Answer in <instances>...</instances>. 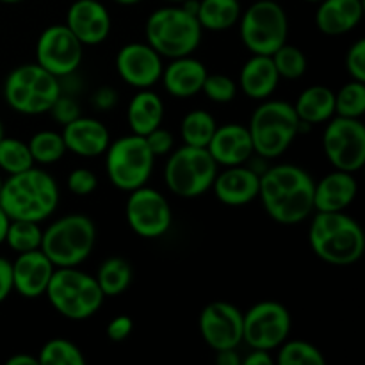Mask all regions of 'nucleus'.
Segmentation results:
<instances>
[{"label": "nucleus", "instance_id": "obj_1", "mask_svg": "<svg viewBox=\"0 0 365 365\" xmlns=\"http://www.w3.org/2000/svg\"><path fill=\"white\" fill-rule=\"evenodd\" d=\"M314 178L302 166L278 164L260 175L259 198L271 220L291 227L314 212Z\"/></svg>", "mask_w": 365, "mask_h": 365}, {"label": "nucleus", "instance_id": "obj_2", "mask_svg": "<svg viewBox=\"0 0 365 365\" xmlns=\"http://www.w3.org/2000/svg\"><path fill=\"white\" fill-rule=\"evenodd\" d=\"M59 196L56 178L34 166L21 173L9 175L7 180H2L0 207L9 220L41 223L56 212Z\"/></svg>", "mask_w": 365, "mask_h": 365}, {"label": "nucleus", "instance_id": "obj_3", "mask_svg": "<svg viewBox=\"0 0 365 365\" xmlns=\"http://www.w3.org/2000/svg\"><path fill=\"white\" fill-rule=\"evenodd\" d=\"M312 252L331 266H351L365 250L362 227L351 216L341 212H316L309 228Z\"/></svg>", "mask_w": 365, "mask_h": 365}, {"label": "nucleus", "instance_id": "obj_4", "mask_svg": "<svg viewBox=\"0 0 365 365\" xmlns=\"http://www.w3.org/2000/svg\"><path fill=\"white\" fill-rule=\"evenodd\" d=\"M253 143V155L271 160L289 150L302 132V121L292 103L284 100H262L253 110L248 125Z\"/></svg>", "mask_w": 365, "mask_h": 365}, {"label": "nucleus", "instance_id": "obj_5", "mask_svg": "<svg viewBox=\"0 0 365 365\" xmlns=\"http://www.w3.org/2000/svg\"><path fill=\"white\" fill-rule=\"evenodd\" d=\"M202 34L198 18L178 4L153 11L145 25L146 43L166 59L191 56L200 46Z\"/></svg>", "mask_w": 365, "mask_h": 365}, {"label": "nucleus", "instance_id": "obj_6", "mask_svg": "<svg viewBox=\"0 0 365 365\" xmlns=\"http://www.w3.org/2000/svg\"><path fill=\"white\" fill-rule=\"evenodd\" d=\"M45 296L61 316L71 321H84L95 316L103 296L95 277L77 267H56Z\"/></svg>", "mask_w": 365, "mask_h": 365}, {"label": "nucleus", "instance_id": "obj_7", "mask_svg": "<svg viewBox=\"0 0 365 365\" xmlns=\"http://www.w3.org/2000/svg\"><path fill=\"white\" fill-rule=\"evenodd\" d=\"M63 93L61 81L38 63L21 64L7 75L4 98L14 113L38 116L48 113Z\"/></svg>", "mask_w": 365, "mask_h": 365}, {"label": "nucleus", "instance_id": "obj_8", "mask_svg": "<svg viewBox=\"0 0 365 365\" xmlns=\"http://www.w3.org/2000/svg\"><path fill=\"white\" fill-rule=\"evenodd\" d=\"M96 227L84 214H68L43 230L41 252L56 267H77L91 255Z\"/></svg>", "mask_w": 365, "mask_h": 365}, {"label": "nucleus", "instance_id": "obj_9", "mask_svg": "<svg viewBox=\"0 0 365 365\" xmlns=\"http://www.w3.org/2000/svg\"><path fill=\"white\" fill-rule=\"evenodd\" d=\"M217 175V163L207 148L184 145L171 150L164 168L168 189L180 198H198L205 195Z\"/></svg>", "mask_w": 365, "mask_h": 365}, {"label": "nucleus", "instance_id": "obj_10", "mask_svg": "<svg viewBox=\"0 0 365 365\" xmlns=\"http://www.w3.org/2000/svg\"><path fill=\"white\" fill-rule=\"evenodd\" d=\"M239 32L246 48L259 56L277 52L289 36V18L274 0H257L239 16Z\"/></svg>", "mask_w": 365, "mask_h": 365}, {"label": "nucleus", "instance_id": "obj_11", "mask_svg": "<svg viewBox=\"0 0 365 365\" xmlns=\"http://www.w3.org/2000/svg\"><path fill=\"white\" fill-rule=\"evenodd\" d=\"M155 155L143 135L130 134L110 141L106 150V170L109 180L120 191L130 192L146 185L152 177Z\"/></svg>", "mask_w": 365, "mask_h": 365}, {"label": "nucleus", "instance_id": "obj_12", "mask_svg": "<svg viewBox=\"0 0 365 365\" xmlns=\"http://www.w3.org/2000/svg\"><path fill=\"white\" fill-rule=\"evenodd\" d=\"M323 150L335 170L356 173L365 164V127L356 118L334 116L323 134Z\"/></svg>", "mask_w": 365, "mask_h": 365}, {"label": "nucleus", "instance_id": "obj_13", "mask_svg": "<svg viewBox=\"0 0 365 365\" xmlns=\"http://www.w3.org/2000/svg\"><path fill=\"white\" fill-rule=\"evenodd\" d=\"M291 314L278 302H260L242 314V342L252 349L273 351L291 334Z\"/></svg>", "mask_w": 365, "mask_h": 365}, {"label": "nucleus", "instance_id": "obj_14", "mask_svg": "<svg viewBox=\"0 0 365 365\" xmlns=\"http://www.w3.org/2000/svg\"><path fill=\"white\" fill-rule=\"evenodd\" d=\"M125 216L132 232L145 239L163 237L173 221L166 196L146 185L128 192Z\"/></svg>", "mask_w": 365, "mask_h": 365}, {"label": "nucleus", "instance_id": "obj_15", "mask_svg": "<svg viewBox=\"0 0 365 365\" xmlns=\"http://www.w3.org/2000/svg\"><path fill=\"white\" fill-rule=\"evenodd\" d=\"M84 57V45L64 24L46 27L36 45V63L57 78H66L78 70Z\"/></svg>", "mask_w": 365, "mask_h": 365}, {"label": "nucleus", "instance_id": "obj_16", "mask_svg": "<svg viewBox=\"0 0 365 365\" xmlns=\"http://www.w3.org/2000/svg\"><path fill=\"white\" fill-rule=\"evenodd\" d=\"M200 335L214 351L237 349L242 344V312L227 302H212L200 314Z\"/></svg>", "mask_w": 365, "mask_h": 365}, {"label": "nucleus", "instance_id": "obj_17", "mask_svg": "<svg viewBox=\"0 0 365 365\" xmlns=\"http://www.w3.org/2000/svg\"><path fill=\"white\" fill-rule=\"evenodd\" d=\"M163 57L148 43H127L116 56V71L128 86L150 89L163 77Z\"/></svg>", "mask_w": 365, "mask_h": 365}, {"label": "nucleus", "instance_id": "obj_18", "mask_svg": "<svg viewBox=\"0 0 365 365\" xmlns=\"http://www.w3.org/2000/svg\"><path fill=\"white\" fill-rule=\"evenodd\" d=\"M66 25L84 46H95L110 34V14L98 0H75L66 14Z\"/></svg>", "mask_w": 365, "mask_h": 365}, {"label": "nucleus", "instance_id": "obj_19", "mask_svg": "<svg viewBox=\"0 0 365 365\" xmlns=\"http://www.w3.org/2000/svg\"><path fill=\"white\" fill-rule=\"evenodd\" d=\"M53 269L56 266L50 262V259L41 250L18 253L16 260L11 262L13 291L27 299L41 298L45 296Z\"/></svg>", "mask_w": 365, "mask_h": 365}, {"label": "nucleus", "instance_id": "obj_20", "mask_svg": "<svg viewBox=\"0 0 365 365\" xmlns=\"http://www.w3.org/2000/svg\"><path fill=\"white\" fill-rule=\"evenodd\" d=\"M259 187L260 175L250 166L237 164V166H225L221 173L217 171L210 189L225 205L241 207L259 198Z\"/></svg>", "mask_w": 365, "mask_h": 365}, {"label": "nucleus", "instance_id": "obj_21", "mask_svg": "<svg viewBox=\"0 0 365 365\" xmlns=\"http://www.w3.org/2000/svg\"><path fill=\"white\" fill-rule=\"evenodd\" d=\"M61 135L66 145V152L86 159L103 155L110 143L109 128L102 121L88 116H78L75 121L64 125Z\"/></svg>", "mask_w": 365, "mask_h": 365}, {"label": "nucleus", "instance_id": "obj_22", "mask_svg": "<svg viewBox=\"0 0 365 365\" xmlns=\"http://www.w3.org/2000/svg\"><path fill=\"white\" fill-rule=\"evenodd\" d=\"M217 166L246 164L253 157V143L248 127L239 123H227L217 127L207 146Z\"/></svg>", "mask_w": 365, "mask_h": 365}, {"label": "nucleus", "instance_id": "obj_23", "mask_svg": "<svg viewBox=\"0 0 365 365\" xmlns=\"http://www.w3.org/2000/svg\"><path fill=\"white\" fill-rule=\"evenodd\" d=\"M359 195L353 173L335 170L314 185V210L316 212H341L346 210Z\"/></svg>", "mask_w": 365, "mask_h": 365}, {"label": "nucleus", "instance_id": "obj_24", "mask_svg": "<svg viewBox=\"0 0 365 365\" xmlns=\"http://www.w3.org/2000/svg\"><path fill=\"white\" fill-rule=\"evenodd\" d=\"M207 73L209 71L202 61L184 56L170 61V64L163 70L160 81H163L164 89L175 98H191L202 93Z\"/></svg>", "mask_w": 365, "mask_h": 365}, {"label": "nucleus", "instance_id": "obj_25", "mask_svg": "<svg viewBox=\"0 0 365 365\" xmlns=\"http://www.w3.org/2000/svg\"><path fill=\"white\" fill-rule=\"evenodd\" d=\"M364 18L362 0H321L316 9V27L327 36L353 31Z\"/></svg>", "mask_w": 365, "mask_h": 365}, {"label": "nucleus", "instance_id": "obj_26", "mask_svg": "<svg viewBox=\"0 0 365 365\" xmlns=\"http://www.w3.org/2000/svg\"><path fill=\"white\" fill-rule=\"evenodd\" d=\"M280 75L274 68L271 56L252 53L239 73V88L248 98L266 100L277 91Z\"/></svg>", "mask_w": 365, "mask_h": 365}, {"label": "nucleus", "instance_id": "obj_27", "mask_svg": "<svg viewBox=\"0 0 365 365\" xmlns=\"http://www.w3.org/2000/svg\"><path fill=\"white\" fill-rule=\"evenodd\" d=\"M128 127L132 134L148 135L150 132L159 128L164 120V103L157 93L150 89H139L138 95L132 96L127 109Z\"/></svg>", "mask_w": 365, "mask_h": 365}, {"label": "nucleus", "instance_id": "obj_28", "mask_svg": "<svg viewBox=\"0 0 365 365\" xmlns=\"http://www.w3.org/2000/svg\"><path fill=\"white\" fill-rule=\"evenodd\" d=\"M292 107L302 123H327L335 116V93L327 86H310L302 91Z\"/></svg>", "mask_w": 365, "mask_h": 365}, {"label": "nucleus", "instance_id": "obj_29", "mask_svg": "<svg viewBox=\"0 0 365 365\" xmlns=\"http://www.w3.org/2000/svg\"><path fill=\"white\" fill-rule=\"evenodd\" d=\"M241 13L239 0H200L196 18L203 31L220 32L234 27Z\"/></svg>", "mask_w": 365, "mask_h": 365}, {"label": "nucleus", "instance_id": "obj_30", "mask_svg": "<svg viewBox=\"0 0 365 365\" xmlns=\"http://www.w3.org/2000/svg\"><path fill=\"white\" fill-rule=\"evenodd\" d=\"M95 278L106 298H116V296L123 294L130 285L132 267L121 257H110V259L103 260Z\"/></svg>", "mask_w": 365, "mask_h": 365}, {"label": "nucleus", "instance_id": "obj_31", "mask_svg": "<svg viewBox=\"0 0 365 365\" xmlns=\"http://www.w3.org/2000/svg\"><path fill=\"white\" fill-rule=\"evenodd\" d=\"M216 128L217 125L212 114L203 109H195L185 114L182 120L180 135L184 139V145L207 148Z\"/></svg>", "mask_w": 365, "mask_h": 365}, {"label": "nucleus", "instance_id": "obj_32", "mask_svg": "<svg viewBox=\"0 0 365 365\" xmlns=\"http://www.w3.org/2000/svg\"><path fill=\"white\" fill-rule=\"evenodd\" d=\"M27 145L36 164H53L63 159L66 153L63 135L53 130L36 132Z\"/></svg>", "mask_w": 365, "mask_h": 365}, {"label": "nucleus", "instance_id": "obj_33", "mask_svg": "<svg viewBox=\"0 0 365 365\" xmlns=\"http://www.w3.org/2000/svg\"><path fill=\"white\" fill-rule=\"evenodd\" d=\"M34 164L27 143L16 138H6V135L0 139V170L6 171L7 175H14L31 170Z\"/></svg>", "mask_w": 365, "mask_h": 365}, {"label": "nucleus", "instance_id": "obj_34", "mask_svg": "<svg viewBox=\"0 0 365 365\" xmlns=\"http://www.w3.org/2000/svg\"><path fill=\"white\" fill-rule=\"evenodd\" d=\"M43 230L39 223L34 221H21V220H11L9 230L6 235V245L9 246L13 252L25 253L32 252V250L41 248Z\"/></svg>", "mask_w": 365, "mask_h": 365}, {"label": "nucleus", "instance_id": "obj_35", "mask_svg": "<svg viewBox=\"0 0 365 365\" xmlns=\"http://www.w3.org/2000/svg\"><path fill=\"white\" fill-rule=\"evenodd\" d=\"M365 114V84L351 81L335 93V116L362 120Z\"/></svg>", "mask_w": 365, "mask_h": 365}, {"label": "nucleus", "instance_id": "obj_36", "mask_svg": "<svg viewBox=\"0 0 365 365\" xmlns=\"http://www.w3.org/2000/svg\"><path fill=\"white\" fill-rule=\"evenodd\" d=\"M271 59H273L280 78H285V81H296V78L303 77L307 66H309L303 50L298 46L287 45V43H284L274 53H271Z\"/></svg>", "mask_w": 365, "mask_h": 365}, {"label": "nucleus", "instance_id": "obj_37", "mask_svg": "<svg viewBox=\"0 0 365 365\" xmlns=\"http://www.w3.org/2000/svg\"><path fill=\"white\" fill-rule=\"evenodd\" d=\"M38 362L45 365H84L86 359L81 348L73 342L66 339H52L41 348Z\"/></svg>", "mask_w": 365, "mask_h": 365}, {"label": "nucleus", "instance_id": "obj_38", "mask_svg": "<svg viewBox=\"0 0 365 365\" xmlns=\"http://www.w3.org/2000/svg\"><path fill=\"white\" fill-rule=\"evenodd\" d=\"M277 362L280 365H324V356L314 344L305 341H285L278 346Z\"/></svg>", "mask_w": 365, "mask_h": 365}, {"label": "nucleus", "instance_id": "obj_39", "mask_svg": "<svg viewBox=\"0 0 365 365\" xmlns=\"http://www.w3.org/2000/svg\"><path fill=\"white\" fill-rule=\"evenodd\" d=\"M202 93L216 103H228L237 96V84L234 78L223 73H207Z\"/></svg>", "mask_w": 365, "mask_h": 365}, {"label": "nucleus", "instance_id": "obj_40", "mask_svg": "<svg viewBox=\"0 0 365 365\" xmlns=\"http://www.w3.org/2000/svg\"><path fill=\"white\" fill-rule=\"evenodd\" d=\"M68 189L75 196H89L98 187V178L88 168H77L68 175Z\"/></svg>", "mask_w": 365, "mask_h": 365}, {"label": "nucleus", "instance_id": "obj_41", "mask_svg": "<svg viewBox=\"0 0 365 365\" xmlns=\"http://www.w3.org/2000/svg\"><path fill=\"white\" fill-rule=\"evenodd\" d=\"M50 114H52L53 120L57 121L59 125H68L71 123V121L77 120L78 116H82L81 114V107H78L77 100L71 98V96L64 95V93H61L59 98L53 102V106L50 107L48 110Z\"/></svg>", "mask_w": 365, "mask_h": 365}, {"label": "nucleus", "instance_id": "obj_42", "mask_svg": "<svg viewBox=\"0 0 365 365\" xmlns=\"http://www.w3.org/2000/svg\"><path fill=\"white\" fill-rule=\"evenodd\" d=\"M346 70L353 81L365 82V41L359 39L349 46L346 53Z\"/></svg>", "mask_w": 365, "mask_h": 365}, {"label": "nucleus", "instance_id": "obj_43", "mask_svg": "<svg viewBox=\"0 0 365 365\" xmlns=\"http://www.w3.org/2000/svg\"><path fill=\"white\" fill-rule=\"evenodd\" d=\"M146 139V145L148 148L152 150V153L157 157H164V155H170L171 150L175 146V139L173 134L170 130H164V128H155V130L150 132L148 135H145Z\"/></svg>", "mask_w": 365, "mask_h": 365}, {"label": "nucleus", "instance_id": "obj_44", "mask_svg": "<svg viewBox=\"0 0 365 365\" xmlns=\"http://www.w3.org/2000/svg\"><path fill=\"white\" fill-rule=\"evenodd\" d=\"M134 330V323L128 316H118L107 324V337L113 342H123L127 341L128 335Z\"/></svg>", "mask_w": 365, "mask_h": 365}, {"label": "nucleus", "instance_id": "obj_45", "mask_svg": "<svg viewBox=\"0 0 365 365\" xmlns=\"http://www.w3.org/2000/svg\"><path fill=\"white\" fill-rule=\"evenodd\" d=\"M91 103L98 110H109L118 103V93L109 86H102L91 96Z\"/></svg>", "mask_w": 365, "mask_h": 365}, {"label": "nucleus", "instance_id": "obj_46", "mask_svg": "<svg viewBox=\"0 0 365 365\" xmlns=\"http://www.w3.org/2000/svg\"><path fill=\"white\" fill-rule=\"evenodd\" d=\"M13 292V271L9 260L0 257V303L6 302Z\"/></svg>", "mask_w": 365, "mask_h": 365}, {"label": "nucleus", "instance_id": "obj_47", "mask_svg": "<svg viewBox=\"0 0 365 365\" xmlns=\"http://www.w3.org/2000/svg\"><path fill=\"white\" fill-rule=\"evenodd\" d=\"M245 365H273L274 359L269 355V351H264V349H253L245 360Z\"/></svg>", "mask_w": 365, "mask_h": 365}, {"label": "nucleus", "instance_id": "obj_48", "mask_svg": "<svg viewBox=\"0 0 365 365\" xmlns=\"http://www.w3.org/2000/svg\"><path fill=\"white\" fill-rule=\"evenodd\" d=\"M216 362L217 365H239L242 364V360L235 349H223V351H216Z\"/></svg>", "mask_w": 365, "mask_h": 365}, {"label": "nucleus", "instance_id": "obj_49", "mask_svg": "<svg viewBox=\"0 0 365 365\" xmlns=\"http://www.w3.org/2000/svg\"><path fill=\"white\" fill-rule=\"evenodd\" d=\"M38 356H31L27 353H18L7 359L6 365H38Z\"/></svg>", "mask_w": 365, "mask_h": 365}, {"label": "nucleus", "instance_id": "obj_50", "mask_svg": "<svg viewBox=\"0 0 365 365\" xmlns=\"http://www.w3.org/2000/svg\"><path fill=\"white\" fill-rule=\"evenodd\" d=\"M9 216H7L6 212H4V209L0 207V245L2 242H6V235H7V230H9Z\"/></svg>", "mask_w": 365, "mask_h": 365}, {"label": "nucleus", "instance_id": "obj_51", "mask_svg": "<svg viewBox=\"0 0 365 365\" xmlns=\"http://www.w3.org/2000/svg\"><path fill=\"white\" fill-rule=\"evenodd\" d=\"M116 4H120V6H135V4L143 2V0H114Z\"/></svg>", "mask_w": 365, "mask_h": 365}, {"label": "nucleus", "instance_id": "obj_52", "mask_svg": "<svg viewBox=\"0 0 365 365\" xmlns=\"http://www.w3.org/2000/svg\"><path fill=\"white\" fill-rule=\"evenodd\" d=\"M0 2L2 4H20V2H24V0H0Z\"/></svg>", "mask_w": 365, "mask_h": 365}, {"label": "nucleus", "instance_id": "obj_53", "mask_svg": "<svg viewBox=\"0 0 365 365\" xmlns=\"http://www.w3.org/2000/svg\"><path fill=\"white\" fill-rule=\"evenodd\" d=\"M166 2H170V4H182V2H185V0H166Z\"/></svg>", "mask_w": 365, "mask_h": 365}, {"label": "nucleus", "instance_id": "obj_54", "mask_svg": "<svg viewBox=\"0 0 365 365\" xmlns=\"http://www.w3.org/2000/svg\"><path fill=\"white\" fill-rule=\"evenodd\" d=\"M4 138V127H2V121H0V139Z\"/></svg>", "mask_w": 365, "mask_h": 365}, {"label": "nucleus", "instance_id": "obj_55", "mask_svg": "<svg viewBox=\"0 0 365 365\" xmlns=\"http://www.w3.org/2000/svg\"><path fill=\"white\" fill-rule=\"evenodd\" d=\"M305 2H312V4H317V2H321V0H305Z\"/></svg>", "mask_w": 365, "mask_h": 365}, {"label": "nucleus", "instance_id": "obj_56", "mask_svg": "<svg viewBox=\"0 0 365 365\" xmlns=\"http://www.w3.org/2000/svg\"><path fill=\"white\" fill-rule=\"evenodd\" d=\"M0 187H2V178H0Z\"/></svg>", "mask_w": 365, "mask_h": 365}]
</instances>
